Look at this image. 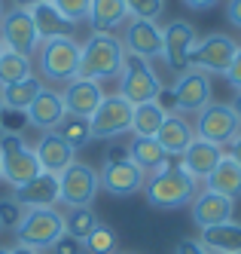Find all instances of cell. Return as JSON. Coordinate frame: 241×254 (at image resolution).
<instances>
[{"mask_svg": "<svg viewBox=\"0 0 241 254\" xmlns=\"http://www.w3.org/2000/svg\"><path fill=\"white\" fill-rule=\"evenodd\" d=\"M190 205H193V224L201 227V230L226 224V221H232V214H235V202H232V199L220 196V193H211V190L195 193V199Z\"/></svg>", "mask_w": 241, "mask_h": 254, "instance_id": "obj_17", "label": "cell"}, {"mask_svg": "<svg viewBox=\"0 0 241 254\" xmlns=\"http://www.w3.org/2000/svg\"><path fill=\"white\" fill-rule=\"evenodd\" d=\"M83 248H86V254H116V233H113V227L98 224L83 239Z\"/></svg>", "mask_w": 241, "mask_h": 254, "instance_id": "obj_33", "label": "cell"}, {"mask_svg": "<svg viewBox=\"0 0 241 254\" xmlns=\"http://www.w3.org/2000/svg\"><path fill=\"white\" fill-rule=\"evenodd\" d=\"M31 19H34L37 34H40V43L43 40H55V37H73V28H77L73 22H67L52 3H37V6H31Z\"/></svg>", "mask_w": 241, "mask_h": 254, "instance_id": "obj_25", "label": "cell"}, {"mask_svg": "<svg viewBox=\"0 0 241 254\" xmlns=\"http://www.w3.org/2000/svg\"><path fill=\"white\" fill-rule=\"evenodd\" d=\"M168 111L159 104V101H146V104H138L135 114H132V132L135 138H156L159 126L165 123Z\"/></svg>", "mask_w": 241, "mask_h": 254, "instance_id": "obj_29", "label": "cell"}, {"mask_svg": "<svg viewBox=\"0 0 241 254\" xmlns=\"http://www.w3.org/2000/svg\"><path fill=\"white\" fill-rule=\"evenodd\" d=\"M61 233H64V214H58L55 208H28L25 221L15 227V239L18 245L46 251L55 245Z\"/></svg>", "mask_w": 241, "mask_h": 254, "instance_id": "obj_7", "label": "cell"}, {"mask_svg": "<svg viewBox=\"0 0 241 254\" xmlns=\"http://www.w3.org/2000/svg\"><path fill=\"white\" fill-rule=\"evenodd\" d=\"M9 254H43V251H37V248H28V245H18V242H15V248H9Z\"/></svg>", "mask_w": 241, "mask_h": 254, "instance_id": "obj_44", "label": "cell"}, {"mask_svg": "<svg viewBox=\"0 0 241 254\" xmlns=\"http://www.w3.org/2000/svg\"><path fill=\"white\" fill-rule=\"evenodd\" d=\"M0 111H3V107H0Z\"/></svg>", "mask_w": 241, "mask_h": 254, "instance_id": "obj_50", "label": "cell"}, {"mask_svg": "<svg viewBox=\"0 0 241 254\" xmlns=\"http://www.w3.org/2000/svg\"><path fill=\"white\" fill-rule=\"evenodd\" d=\"M226 19H229L232 28L241 31V0H229V3H226Z\"/></svg>", "mask_w": 241, "mask_h": 254, "instance_id": "obj_40", "label": "cell"}, {"mask_svg": "<svg viewBox=\"0 0 241 254\" xmlns=\"http://www.w3.org/2000/svg\"><path fill=\"white\" fill-rule=\"evenodd\" d=\"M101 190L98 172L86 166V162H73L70 169H64L58 175V202H64L67 208H86L95 202V196Z\"/></svg>", "mask_w": 241, "mask_h": 254, "instance_id": "obj_8", "label": "cell"}, {"mask_svg": "<svg viewBox=\"0 0 241 254\" xmlns=\"http://www.w3.org/2000/svg\"><path fill=\"white\" fill-rule=\"evenodd\" d=\"M144 193H146V202H150L153 208L171 211V208H183V205L193 202L195 193H198V181L190 178L177 162H168L165 169L146 175Z\"/></svg>", "mask_w": 241, "mask_h": 254, "instance_id": "obj_1", "label": "cell"}, {"mask_svg": "<svg viewBox=\"0 0 241 254\" xmlns=\"http://www.w3.org/2000/svg\"><path fill=\"white\" fill-rule=\"evenodd\" d=\"M55 135L64 138L73 150H80L86 147V144L92 141V123L89 117H77V114H67L61 123H58V129H55Z\"/></svg>", "mask_w": 241, "mask_h": 254, "instance_id": "obj_31", "label": "cell"}, {"mask_svg": "<svg viewBox=\"0 0 241 254\" xmlns=\"http://www.w3.org/2000/svg\"><path fill=\"white\" fill-rule=\"evenodd\" d=\"M226 80L232 83L235 92H241V46L235 49V59H232V64H229V70H226Z\"/></svg>", "mask_w": 241, "mask_h": 254, "instance_id": "obj_38", "label": "cell"}, {"mask_svg": "<svg viewBox=\"0 0 241 254\" xmlns=\"http://www.w3.org/2000/svg\"><path fill=\"white\" fill-rule=\"evenodd\" d=\"M73 153L77 150L55 132H43L40 141H37V147H34V156L40 162V172H49V175H61L64 169H70L73 162H77Z\"/></svg>", "mask_w": 241, "mask_h": 254, "instance_id": "obj_18", "label": "cell"}, {"mask_svg": "<svg viewBox=\"0 0 241 254\" xmlns=\"http://www.w3.org/2000/svg\"><path fill=\"white\" fill-rule=\"evenodd\" d=\"M0 56H3V43H0Z\"/></svg>", "mask_w": 241, "mask_h": 254, "instance_id": "obj_49", "label": "cell"}, {"mask_svg": "<svg viewBox=\"0 0 241 254\" xmlns=\"http://www.w3.org/2000/svg\"><path fill=\"white\" fill-rule=\"evenodd\" d=\"M220 3V0H183V6H190V9H195V12H208V9H214Z\"/></svg>", "mask_w": 241, "mask_h": 254, "instance_id": "obj_41", "label": "cell"}, {"mask_svg": "<svg viewBox=\"0 0 241 254\" xmlns=\"http://www.w3.org/2000/svg\"><path fill=\"white\" fill-rule=\"evenodd\" d=\"M205 190L211 193H220V196H226V199H241V166L229 156L223 153V159L217 162V169L205 178Z\"/></svg>", "mask_w": 241, "mask_h": 254, "instance_id": "obj_23", "label": "cell"}, {"mask_svg": "<svg viewBox=\"0 0 241 254\" xmlns=\"http://www.w3.org/2000/svg\"><path fill=\"white\" fill-rule=\"evenodd\" d=\"M0 254H9V248H3V245H0Z\"/></svg>", "mask_w": 241, "mask_h": 254, "instance_id": "obj_47", "label": "cell"}, {"mask_svg": "<svg viewBox=\"0 0 241 254\" xmlns=\"http://www.w3.org/2000/svg\"><path fill=\"white\" fill-rule=\"evenodd\" d=\"M232 107H235V114L241 117V92H235V101H232Z\"/></svg>", "mask_w": 241, "mask_h": 254, "instance_id": "obj_46", "label": "cell"}, {"mask_svg": "<svg viewBox=\"0 0 241 254\" xmlns=\"http://www.w3.org/2000/svg\"><path fill=\"white\" fill-rule=\"evenodd\" d=\"M52 251H55V254H86L83 242H80V239H73V236H67V233H61L58 239H55Z\"/></svg>", "mask_w": 241, "mask_h": 254, "instance_id": "obj_37", "label": "cell"}, {"mask_svg": "<svg viewBox=\"0 0 241 254\" xmlns=\"http://www.w3.org/2000/svg\"><path fill=\"white\" fill-rule=\"evenodd\" d=\"M156 141L162 144V150L168 153V156H180L195 141V132H193V126L183 120V117L168 114V117H165V123L159 126V132H156Z\"/></svg>", "mask_w": 241, "mask_h": 254, "instance_id": "obj_24", "label": "cell"}, {"mask_svg": "<svg viewBox=\"0 0 241 254\" xmlns=\"http://www.w3.org/2000/svg\"><path fill=\"white\" fill-rule=\"evenodd\" d=\"M171 92V104L183 114H198L205 104H211V77L201 70H183L177 77V83L168 89Z\"/></svg>", "mask_w": 241, "mask_h": 254, "instance_id": "obj_13", "label": "cell"}, {"mask_svg": "<svg viewBox=\"0 0 241 254\" xmlns=\"http://www.w3.org/2000/svg\"><path fill=\"white\" fill-rule=\"evenodd\" d=\"M98 224H101V221H98V214L92 211V205H86V208H70V214L64 217V233L83 242Z\"/></svg>", "mask_w": 241, "mask_h": 254, "instance_id": "obj_32", "label": "cell"}, {"mask_svg": "<svg viewBox=\"0 0 241 254\" xmlns=\"http://www.w3.org/2000/svg\"><path fill=\"white\" fill-rule=\"evenodd\" d=\"M0 19H3V3H0Z\"/></svg>", "mask_w": 241, "mask_h": 254, "instance_id": "obj_48", "label": "cell"}, {"mask_svg": "<svg viewBox=\"0 0 241 254\" xmlns=\"http://www.w3.org/2000/svg\"><path fill=\"white\" fill-rule=\"evenodd\" d=\"M223 159V147H217V144H208V141H193L187 150L180 153V162L177 166L187 172L190 178L195 181H205L214 169H217V162Z\"/></svg>", "mask_w": 241, "mask_h": 254, "instance_id": "obj_21", "label": "cell"}, {"mask_svg": "<svg viewBox=\"0 0 241 254\" xmlns=\"http://www.w3.org/2000/svg\"><path fill=\"white\" fill-rule=\"evenodd\" d=\"M195 46V31L190 22H171L168 28H162V59L168 62L174 74L190 70V52Z\"/></svg>", "mask_w": 241, "mask_h": 254, "instance_id": "obj_14", "label": "cell"}, {"mask_svg": "<svg viewBox=\"0 0 241 254\" xmlns=\"http://www.w3.org/2000/svg\"><path fill=\"white\" fill-rule=\"evenodd\" d=\"M125 150H128V159H132L144 175H153V172L168 166V153L162 150V144L156 138H132V144H128Z\"/></svg>", "mask_w": 241, "mask_h": 254, "instance_id": "obj_26", "label": "cell"}, {"mask_svg": "<svg viewBox=\"0 0 241 254\" xmlns=\"http://www.w3.org/2000/svg\"><path fill=\"white\" fill-rule=\"evenodd\" d=\"M0 43L3 49H12L18 56H37L40 49V34L34 28V19H31V9L25 6H12L9 12H3L0 19Z\"/></svg>", "mask_w": 241, "mask_h": 254, "instance_id": "obj_9", "label": "cell"}, {"mask_svg": "<svg viewBox=\"0 0 241 254\" xmlns=\"http://www.w3.org/2000/svg\"><path fill=\"white\" fill-rule=\"evenodd\" d=\"M174 254H211L205 245H201L198 239H180L174 245Z\"/></svg>", "mask_w": 241, "mask_h": 254, "instance_id": "obj_39", "label": "cell"}, {"mask_svg": "<svg viewBox=\"0 0 241 254\" xmlns=\"http://www.w3.org/2000/svg\"><path fill=\"white\" fill-rule=\"evenodd\" d=\"M43 80L40 77H28L22 83H12V86H3L0 89V107L3 111H12V114H25L28 107L34 104V98L43 92Z\"/></svg>", "mask_w": 241, "mask_h": 254, "instance_id": "obj_28", "label": "cell"}, {"mask_svg": "<svg viewBox=\"0 0 241 254\" xmlns=\"http://www.w3.org/2000/svg\"><path fill=\"white\" fill-rule=\"evenodd\" d=\"M238 132H241V117L226 101H211V104L201 107L198 117H195V138L198 141H208V144L223 147V144H229Z\"/></svg>", "mask_w": 241, "mask_h": 254, "instance_id": "obj_5", "label": "cell"}, {"mask_svg": "<svg viewBox=\"0 0 241 254\" xmlns=\"http://www.w3.org/2000/svg\"><path fill=\"white\" fill-rule=\"evenodd\" d=\"M37 3H52V0H15V6H25V9L37 6Z\"/></svg>", "mask_w": 241, "mask_h": 254, "instance_id": "obj_45", "label": "cell"}, {"mask_svg": "<svg viewBox=\"0 0 241 254\" xmlns=\"http://www.w3.org/2000/svg\"><path fill=\"white\" fill-rule=\"evenodd\" d=\"M229 156H232V159L238 162V166H241V132L229 141Z\"/></svg>", "mask_w": 241, "mask_h": 254, "instance_id": "obj_42", "label": "cell"}, {"mask_svg": "<svg viewBox=\"0 0 241 254\" xmlns=\"http://www.w3.org/2000/svg\"><path fill=\"white\" fill-rule=\"evenodd\" d=\"M119 159H128V150L125 147H110L107 150V162H119Z\"/></svg>", "mask_w": 241, "mask_h": 254, "instance_id": "obj_43", "label": "cell"}, {"mask_svg": "<svg viewBox=\"0 0 241 254\" xmlns=\"http://www.w3.org/2000/svg\"><path fill=\"white\" fill-rule=\"evenodd\" d=\"M25 214H28V208H25L22 202H15L12 196H9V199H0V227L15 230L18 224L25 221Z\"/></svg>", "mask_w": 241, "mask_h": 254, "instance_id": "obj_34", "label": "cell"}, {"mask_svg": "<svg viewBox=\"0 0 241 254\" xmlns=\"http://www.w3.org/2000/svg\"><path fill=\"white\" fill-rule=\"evenodd\" d=\"M198 242L211 254H241V224L226 221V224L208 227V230H201Z\"/></svg>", "mask_w": 241, "mask_h": 254, "instance_id": "obj_27", "label": "cell"}, {"mask_svg": "<svg viewBox=\"0 0 241 254\" xmlns=\"http://www.w3.org/2000/svg\"><path fill=\"white\" fill-rule=\"evenodd\" d=\"M132 15H128L125 0H92V6H89V25L95 34H113Z\"/></svg>", "mask_w": 241, "mask_h": 254, "instance_id": "obj_22", "label": "cell"}, {"mask_svg": "<svg viewBox=\"0 0 241 254\" xmlns=\"http://www.w3.org/2000/svg\"><path fill=\"white\" fill-rule=\"evenodd\" d=\"M132 114H135V107L128 104L122 95H104L101 107L89 117V123H92V138L107 141V138L125 135L128 129H132Z\"/></svg>", "mask_w": 241, "mask_h": 254, "instance_id": "obj_11", "label": "cell"}, {"mask_svg": "<svg viewBox=\"0 0 241 254\" xmlns=\"http://www.w3.org/2000/svg\"><path fill=\"white\" fill-rule=\"evenodd\" d=\"M122 46L125 56L153 62L162 59V28L153 19H128L122 31Z\"/></svg>", "mask_w": 241, "mask_h": 254, "instance_id": "obj_12", "label": "cell"}, {"mask_svg": "<svg viewBox=\"0 0 241 254\" xmlns=\"http://www.w3.org/2000/svg\"><path fill=\"white\" fill-rule=\"evenodd\" d=\"M37 175H40V162L34 150L15 132H3L0 135V178H6L12 187H22Z\"/></svg>", "mask_w": 241, "mask_h": 254, "instance_id": "obj_4", "label": "cell"}, {"mask_svg": "<svg viewBox=\"0 0 241 254\" xmlns=\"http://www.w3.org/2000/svg\"><path fill=\"white\" fill-rule=\"evenodd\" d=\"M238 43L226 34H208L205 40H195L193 52H190V67L201 70V74H226L232 59H235Z\"/></svg>", "mask_w": 241, "mask_h": 254, "instance_id": "obj_10", "label": "cell"}, {"mask_svg": "<svg viewBox=\"0 0 241 254\" xmlns=\"http://www.w3.org/2000/svg\"><path fill=\"white\" fill-rule=\"evenodd\" d=\"M25 117H28V123L34 126V129H40V132H55V129H58V123L67 117L64 101H61V92L43 89V92L34 98V104L25 111Z\"/></svg>", "mask_w": 241, "mask_h": 254, "instance_id": "obj_20", "label": "cell"}, {"mask_svg": "<svg viewBox=\"0 0 241 254\" xmlns=\"http://www.w3.org/2000/svg\"><path fill=\"white\" fill-rule=\"evenodd\" d=\"M34 77V64L28 56H18L12 49H3V56H0V89L3 86H12V83H22Z\"/></svg>", "mask_w": 241, "mask_h": 254, "instance_id": "obj_30", "label": "cell"}, {"mask_svg": "<svg viewBox=\"0 0 241 254\" xmlns=\"http://www.w3.org/2000/svg\"><path fill=\"white\" fill-rule=\"evenodd\" d=\"M98 181H101V187L110 196H135V193L144 190L146 175L135 166L132 159H119V162H104Z\"/></svg>", "mask_w": 241, "mask_h": 254, "instance_id": "obj_15", "label": "cell"}, {"mask_svg": "<svg viewBox=\"0 0 241 254\" xmlns=\"http://www.w3.org/2000/svg\"><path fill=\"white\" fill-rule=\"evenodd\" d=\"M125 59L128 56H125V46H122L119 37L92 31V37L83 43V52H80V77L95 80V83L119 80Z\"/></svg>", "mask_w": 241, "mask_h": 254, "instance_id": "obj_2", "label": "cell"}, {"mask_svg": "<svg viewBox=\"0 0 241 254\" xmlns=\"http://www.w3.org/2000/svg\"><path fill=\"white\" fill-rule=\"evenodd\" d=\"M52 6L58 9L67 22H83V19H89V6H92V0H52Z\"/></svg>", "mask_w": 241, "mask_h": 254, "instance_id": "obj_35", "label": "cell"}, {"mask_svg": "<svg viewBox=\"0 0 241 254\" xmlns=\"http://www.w3.org/2000/svg\"><path fill=\"white\" fill-rule=\"evenodd\" d=\"M128 6V15L132 19H153L156 15H162V0H125Z\"/></svg>", "mask_w": 241, "mask_h": 254, "instance_id": "obj_36", "label": "cell"}, {"mask_svg": "<svg viewBox=\"0 0 241 254\" xmlns=\"http://www.w3.org/2000/svg\"><path fill=\"white\" fill-rule=\"evenodd\" d=\"M12 199L22 202L25 208H52L58 202V175L40 172L37 178H31L28 184L12 187Z\"/></svg>", "mask_w": 241, "mask_h": 254, "instance_id": "obj_19", "label": "cell"}, {"mask_svg": "<svg viewBox=\"0 0 241 254\" xmlns=\"http://www.w3.org/2000/svg\"><path fill=\"white\" fill-rule=\"evenodd\" d=\"M80 52L83 46L73 37H55L43 40L37 49V64H40L43 77L52 83H70L80 77Z\"/></svg>", "mask_w": 241, "mask_h": 254, "instance_id": "obj_3", "label": "cell"}, {"mask_svg": "<svg viewBox=\"0 0 241 254\" xmlns=\"http://www.w3.org/2000/svg\"><path fill=\"white\" fill-rule=\"evenodd\" d=\"M61 101H64V111H67V114L92 117V114L101 107V101H104V89H101V83H95V80L77 77V80L64 83Z\"/></svg>", "mask_w": 241, "mask_h": 254, "instance_id": "obj_16", "label": "cell"}, {"mask_svg": "<svg viewBox=\"0 0 241 254\" xmlns=\"http://www.w3.org/2000/svg\"><path fill=\"white\" fill-rule=\"evenodd\" d=\"M119 95L132 104V107L146 104V101H159V95H162V80H159V74L153 70V64L144 62V59H132V56H128L122 74H119Z\"/></svg>", "mask_w": 241, "mask_h": 254, "instance_id": "obj_6", "label": "cell"}]
</instances>
